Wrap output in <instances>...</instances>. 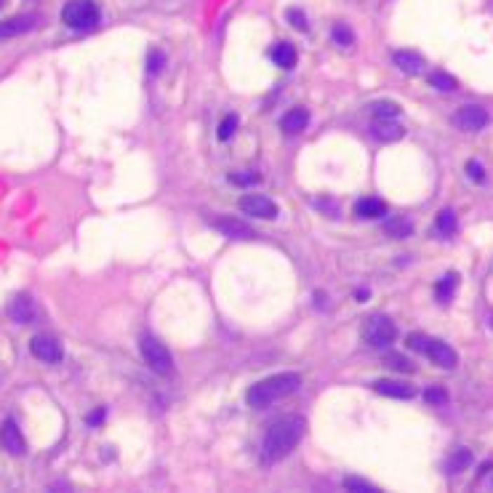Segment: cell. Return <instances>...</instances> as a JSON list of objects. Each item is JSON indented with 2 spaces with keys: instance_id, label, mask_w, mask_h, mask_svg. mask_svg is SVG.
Listing matches in <instances>:
<instances>
[{
  "instance_id": "1",
  "label": "cell",
  "mask_w": 493,
  "mask_h": 493,
  "mask_svg": "<svg viewBox=\"0 0 493 493\" xmlns=\"http://www.w3.org/2000/svg\"><path fill=\"white\" fill-rule=\"evenodd\" d=\"M306 421L302 416H285L269 426V432L262 440V461L264 464H278L288 453L302 443Z\"/></svg>"
},
{
  "instance_id": "2",
  "label": "cell",
  "mask_w": 493,
  "mask_h": 493,
  "mask_svg": "<svg viewBox=\"0 0 493 493\" xmlns=\"http://www.w3.org/2000/svg\"><path fill=\"white\" fill-rule=\"evenodd\" d=\"M299 386H302V376L299 373H275L269 379H262L259 384H253L245 392V403L251 408H264V405L275 403V400L293 395Z\"/></svg>"
},
{
  "instance_id": "3",
  "label": "cell",
  "mask_w": 493,
  "mask_h": 493,
  "mask_svg": "<svg viewBox=\"0 0 493 493\" xmlns=\"http://www.w3.org/2000/svg\"><path fill=\"white\" fill-rule=\"evenodd\" d=\"M139 355L160 376H168L173 371V358L171 352H168V346L163 344L160 339H155L152 333H142L139 336Z\"/></svg>"
},
{
  "instance_id": "4",
  "label": "cell",
  "mask_w": 493,
  "mask_h": 493,
  "mask_svg": "<svg viewBox=\"0 0 493 493\" xmlns=\"http://www.w3.org/2000/svg\"><path fill=\"white\" fill-rule=\"evenodd\" d=\"M62 22L69 29H91L99 25V6L93 0H67L62 8Z\"/></svg>"
},
{
  "instance_id": "5",
  "label": "cell",
  "mask_w": 493,
  "mask_h": 493,
  "mask_svg": "<svg viewBox=\"0 0 493 493\" xmlns=\"http://www.w3.org/2000/svg\"><path fill=\"white\" fill-rule=\"evenodd\" d=\"M398 336V328L395 323L386 318V315H371V318L363 323V339L368 346H376V349H384L395 342Z\"/></svg>"
},
{
  "instance_id": "6",
  "label": "cell",
  "mask_w": 493,
  "mask_h": 493,
  "mask_svg": "<svg viewBox=\"0 0 493 493\" xmlns=\"http://www.w3.org/2000/svg\"><path fill=\"white\" fill-rule=\"evenodd\" d=\"M488 112L478 104H466L461 109H456L453 112V126L459 128V131H466V133H478L482 131L485 126H488Z\"/></svg>"
},
{
  "instance_id": "7",
  "label": "cell",
  "mask_w": 493,
  "mask_h": 493,
  "mask_svg": "<svg viewBox=\"0 0 493 493\" xmlns=\"http://www.w3.org/2000/svg\"><path fill=\"white\" fill-rule=\"evenodd\" d=\"M29 352L40 363H46V365H56V363H62V358H65V349H62V344L53 336H35L29 342Z\"/></svg>"
},
{
  "instance_id": "8",
  "label": "cell",
  "mask_w": 493,
  "mask_h": 493,
  "mask_svg": "<svg viewBox=\"0 0 493 493\" xmlns=\"http://www.w3.org/2000/svg\"><path fill=\"white\" fill-rule=\"evenodd\" d=\"M240 211L253 216V219H278V203L264 198V195H243Z\"/></svg>"
},
{
  "instance_id": "9",
  "label": "cell",
  "mask_w": 493,
  "mask_h": 493,
  "mask_svg": "<svg viewBox=\"0 0 493 493\" xmlns=\"http://www.w3.org/2000/svg\"><path fill=\"white\" fill-rule=\"evenodd\" d=\"M424 355L435 365H440V368H445V371H451V368H456V363H459V355L453 352V346H448L445 342H440V339H429L424 346Z\"/></svg>"
},
{
  "instance_id": "10",
  "label": "cell",
  "mask_w": 493,
  "mask_h": 493,
  "mask_svg": "<svg viewBox=\"0 0 493 493\" xmlns=\"http://www.w3.org/2000/svg\"><path fill=\"white\" fill-rule=\"evenodd\" d=\"M0 445H3V451L11 453V456H22L27 451L25 435H22V429L16 426L13 419L3 421V426H0Z\"/></svg>"
},
{
  "instance_id": "11",
  "label": "cell",
  "mask_w": 493,
  "mask_h": 493,
  "mask_svg": "<svg viewBox=\"0 0 493 493\" xmlns=\"http://www.w3.org/2000/svg\"><path fill=\"white\" fill-rule=\"evenodd\" d=\"M211 224H213V229H219L224 238L248 240V238H253V235H256V232H253V229L245 224V222H240V219H232V216H219V219H213Z\"/></svg>"
},
{
  "instance_id": "12",
  "label": "cell",
  "mask_w": 493,
  "mask_h": 493,
  "mask_svg": "<svg viewBox=\"0 0 493 493\" xmlns=\"http://www.w3.org/2000/svg\"><path fill=\"white\" fill-rule=\"evenodd\" d=\"M35 25H38V16H32V13L6 19V22H0V40L19 38V35H25V32H29V29H35Z\"/></svg>"
},
{
  "instance_id": "13",
  "label": "cell",
  "mask_w": 493,
  "mask_h": 493,
  "mask_svg": "<svg viewBox=\"0 0 493 493\" xmlns=\"http://www.w3.org/2000/svg\"><path fill=\"white\" fill-rule=\"evenodd\" d=\"M8 318L22 323V325L35 320V304H32V299L27 293H19V296H13L8 302Z\"/></svg>"
},
{
  "instance_id": "14",
  "label": "cell",
  "mask_w": 493,
  "mask_h": 493,
  "mask_svg": "<svg viewBox=\"0 0 493 493\" xmlns=\"http://www.w3.org/2000/svg\"><path fill=\"white\" fill-rule=\"evenodd\" d=\"M392 62L398 67L400 72H405V75H419L421 69H424V56L419 51H395L392 53Z\"/></svg>"
},
{
  "instance_id": "15",
  "label": "cell",
  "mask_w": 493,
  "mask_h": 493,
  "mask_svg": "<svg viewBox=\"0 0 493 493\" xmlns=\"http://www.w3.org/2000/svg\"><path fill=\"white\" fill-rule=\"evenodd\" d=\"M373 389L379 392V395H384V398H398V400H411L416 395V389L411 384H403V381H392V379H381V381H376Z\"/></svg>"
},
{
  "instance_id": "16",
  "label": "cell",
  "mask_w": 493,
  "mask_h": 493,
  "mask_svg": "<svg viewBox=\"0 0 493 493\" xmlns=\"http://www.w3.org/2000/svg\"><path fill=\"white\" fill-rule=\"evenodd\" d=\"M306 123H309V112H306L304 107H293L288 109L283 120H280V128L285 133H302L306 128Z\"/></svg>"
},
{
  "instance_id": "17",
  "label": "cell",
  "mask_w": 493,
  "mask_h": 493,
  "mask_svg": "<svg viewBox=\"0 0 493 493\" xmlns=\"http://www.w3.org/2000/svg\"><path fill=\"white\" fill-rule=\"evenodd\" d=\"M371 133L379 139V142L389 144V142H398V139H403L405 128H400L395 120H376V123H373V128H371Z\"/></svg>"
},
{
  "instance_id": "18",
  "label": "cell",
  "mask_w": 493,
  "mask_h": 493,
  "mask_svg": "<svg viewBox=\"0 0 493 493\" xmlns=\"http://www.w3.org/2000/svg\"><path fill=\"white\" fill-rule=\"evenodd\" d=\"M269 59L278 67H283V69H291L296 65V59H299V53H296V48H293L291 43H275L269 48Z\"/></svg>"
},
{
  "instance_id": "19",
  "label": "cell",
  "mask_w": 493,
  "mask_h": 493,
  "mask_svg": "<svg viewBox=\"0 0 493 493\" xmlns=\"http://www.w3.org/2000/svg\"><path fill=\"white\" fill-rule=\"evenodd\" d=\"M355 213L360 219H381L386 213V203L379 198H360L355 203Z\"/></svg>"
},
{
  "instance_id": "20",
  "label": "cell",
  "mask_w": 493,
  "mask_h": 493,
  "mask_svg": "<svg viewBox=\"0 0 493 493\" xmlns=\"http://www.w3.org/2000/svg\"><path fill=\"white\" fill-rule=\"evenodd\" d=\"M472 464V451L469 448H456V451L448 456V461H445V472L448 475H459L461 469Z\"/></svg>"
},
{
  "instance_id": "21",
  "label": "cell",
  "mask_w": 493,
  "mask_h": 493,
  "mask_svg": "<svg viewBox=\"0 0 493 493\" xmlns=\"http://www.w3.org/2000/svg\"><path fill=\"white\" fill-rule=\"evenodd\" d=\"M371 112L376 120H395L400 118V104L398 102H389V99H381V102H373L371 104Z\"/></svg>"
},
{
  "instance_id": "22",
  "label": "cell",
  "mask_w": 493,
  "mask_h": 493,
  "mask_svg": "<svg viewBox=\"0 0 493 493\" xmlns=\"http://www.w3.org/2000/svg\"><path fill=\"white\" fill-rule=\"evenodd\" d=\"M384 235H389V238H408V235H413V224L408 222V219H403V216H395V219H389L384 224Z\"/></svg>"
},
{
  "instance_id": "23",
  "label": "cell",
  "mask_w": 493,
  "mask_h": 493,
  "mask_svg": "<svg viewBox=\"0 0 493 493\" xmlns=\"http://www.w3.org/2000/svg\"><path fill=\"white\" fill-rule=\"evenodd\" d=\"M456 227H459V219H456V213L451 211V208H443V211L438 213V219H435V229H438L440 235H453L456 232Z\"/></svg>"
},
{
  "instance_id": "24",
  "label": "cell",
  "mask_w": 493,
  "mask_h": 493,
  "mask_svg": "<svg viewBox=\"0 0 493 493\" xmlns=\"http://www.w3.org/2000/svg\"><path fill=\"white\" fill-rule=\"evenodd\" d=\"M429 86H432V88H438V91H456V86H459V83H456V78H453V75H448V72H443V69H438V72H432V75H429Z\"/></svg>"
},
{
  "instance_id": "25",
  "label": "cell",
  "mask_w": 493,
  "mask_h": 493,
  "mask_svg": "<svg viewBox=\"0 0 493 493\" xmlns=\"http://www.w3.org/2000/svg\"><path fill=\"white\" fill-rule=\"evenodd\" d=\"M456 285H459V275H456V272H448V275L438 283V288H435L440 302H448L453 296V291H456Z\"/></svg>"
},
{
  "instance_id": "26",
  "label": "cell",
  "mask_w": 493,
  "mask_h": 493,
  "mask_svg": "<svg viewBox=\"0 0 493 493\" xmlns=\"http://www.w3.org/2000/svg\"><path fill=\"white\" fill-rule=\"evenodd\" d=\"M235 131H238V115H227V118L219 123V131H216V136H219V142H227V139H232V136H235Z\"/></svg>"
},
{
  "instance_id": "27",
  "label": "cell",
  "mask_w": 493,
  "mask_h": 493,
  "mask_svg": "<svg viewBox=\"0 0 493 493\" xmlns=\"http://www.w3.org/2000/svg\"><path fill=\"white\" fill-rule=\"evenodd\" d=\"M331 38H333V43H339V46H344V48L355 43V35H352V29H349L346 25H342V22H339V25H333Z\"/></svg>"
},
{
  "instance_id": "28",
  "label": "cell",
  "mask_w": 493,
  "mask_h": 493,
  "mask_svg": "<svg viewBox=\"0 0 493 493\" xmlns=\"http://www.w3.org/2000/svg\"><path fill=\"white\" fill-rule=\"evenodd\" d=\"M344 488L346 491H355V493H379V488L368 482V480H360V478H344Z\"/></svg>"
},
{
  "instance_id": "29",
  "label": "cell",
  "mask_w": 493,
  "mask_h": 493,
  "mask_svg": "<svg viewBox=\"0 0 493 493\" xmlns=\"http://www.w3.org/2000/svg\"><path fill=\"white\" fill-rule=\"evenodd\" d=\"M384 363L392 368V371H400V373H413L416 368H413V363L408 358H403V355H386Z\"/></svg>"
},
{
  "instance_id": "30",
  "label": "cell",
  "mask_w": 493,
  "mask_h": 493,
  "mask_svg": "<svg viewBox=\"0 0 493 493\" xmlns=\"http://www.w3.org/2000/svg\"><path fill=\"white\" fill-rule=\"evenodd\" d=\"M163 65H166V56H163V51H158V48H149V53H147V69H149V75H158L160 69H163Z\"/></svg>"
},
{
  "instance_id": "31",
  "label": "cell",
  "mask_w": 493,
  "mask_h": 493,
  "mask_svg": "<svg viewBox=\"0 0 493 493\" xmlns=\"http://www.w3.org/2000/svg\"><path fill=\"white\" fill-rule=\"evenodd\" d=\"M424 400L429 403V405H443V403H448V392L440 389V386H432V389H426L424 392Z\"/></svg>"
},
{
  "instance_id": "32",
  "label": "cell",
  "mask_w": 493,
  "mask_h": 493,
  "mask_svg": "<svg viewBox=\"0 0 493 493\" xmlns=\"http://www.w3.org/2000/svg\"><path fill=\"white\" fill-rule=\"evenodd\" d=\"M466 173H469L472 182H482V179H485V168L480 166L478 160H469V163H466Z\"/></svg>"
},
{
  "instance_id": "33",
  "label": "cell",
  "mask_w": 493,
  "mask_h": 493,
  "mask_svg": "<svg viewBox=\"0 0 493 493\" xmlns=\"http://www.w3.org/2000/svg\"><path fill=\"white\" fill-rule=\"evenodd\" d=\"M426 342H429V336H424V333H411V336H408V346L416 349V352H421V355H424Z\"/></svg>"
},
{
  "instance_id": "34",
  "label": "cell",
  "mask_w": 493,
  "mask_h": 493,
  "mask_svg": "<svg viewBox=\"0 0 493 493\" xmlns=\"http://www.w3.org/2000/svg\"><path fill=\"white\" fill-rule=\"evenodd\" d=\"M285 16H288V22H291L296 29H306V19H304V13L299 11V8H288Z\"/></svg>"
},
{
  "instance_id": "35",
  "label": "cell",
  "mask_w": 493,
  "mask_h": 493,
  "mask_svg": "<svg viewBox=\"0 0 493 493\" xmlns=\"http://www.w3.org/2000/svg\"><path fill=\"white\" fill-rule=\"evenodd\" d=\"M235 184H259L262 179H259V173H232L229 176Z\"/></svg>"
},
{
  "instance_id": "36",
  "label": "cell",
  "mask_w": 493,
  "mask_h": 493,
  "mask_svg": "<svg viewBox=\"0 0 493 493\" xmlns=\"http://www.w3.org/2000/svg\"><path fill=\"white\" fill-rule=\"evenodd\" d=\"M102 419H104V411H93L91 416H88V424H99V421H102Z\"/></svg>"
},
{
  "instance_id": "37",
  "label": "cell",
  "mask_w": 493,
  "mask_h": 493,
  "mask_svg": "<svg viewBox=\"0 0 493 493\" xmlns=\"http://www.w3.org/2000/svg\"><path fill=\"white\" fill-rule=\"evenodd\" d=\"M3 3H6V0H0V8H3Z\"/></svg>"
},
{
  "instance_id": "38",
  "label": "cell",
  "mask_w": 493,
  "mask_h": 493,
  "mask_svg": "<svg viewBox=\"0 0 493 493\" xmlns=\"http://www.w3.org/2000/svg\"><path fill=\"white\" fill-rule=\"evenodd\" d=\"M491 485H493V480H491Z\"/></svg>"
}]
</instances>
